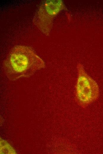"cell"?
<instances>
[{
  "mask_svg": "<svg viewBox=\"0 0 103 154\" xmlns=\"http://www.w3.org/2000/svg\"><path fill=\"white\" fill-rule=\"evenodd\" d=\"M45 67L44 60L31 47L22 45L12 48L2 64L6 76L11 81L29 78Z\"/></svg>",
  "mask_w": 103,
  "mask_h": 154,
  "instance_id": "cell-1",
  "label": "cell"
},
{
  "mask_svg": "<svg viewBox=\"0 0 103 154\" xmlns=\"http://www.w3.org/2000/svg\"><path fill=\"white\" fill-rule=\"evenodd\" d=\"M78 77L75 86V99L80 107L86 108L96 101L99 95L97 84L86 73L83 66H77Z\"/></svg>",
  "mask_w": 103,
  "mask_h": 154,
  "instance_id": "cell-2",
  "label": "cell"
},
{
  "mask_svg": "<svg viewBox=\"0 0 103 154\" xmlns=\"http://www.w3.org/2000/svg\"><path fill=\"white\" fill-rule=\"evenodd\" d=\"M64 9L62 0H44L35 13L33 23L42 33L48 36L52 28L54 18Z\"/></svg>",
  "mask_w": 103,
  "mask_h": 154,
  "instance_id": "cell-3",
  "label": "cell"
},
{
  "mask_svg": "<svg viewBox=\"0 0 103 154\" xmlns=\"http://www.w3.org/2000/svg\"><path fill=\"white\" fill-rule=\"evenodd\" d=\"M0 154H17L14 148L7 141L0 138Z\"/></svg>",
  "mask_w": 103,
  "mask_h": 154,
  "instance_id": "cell-4",
  "label": "cell"
}]
</instances>
